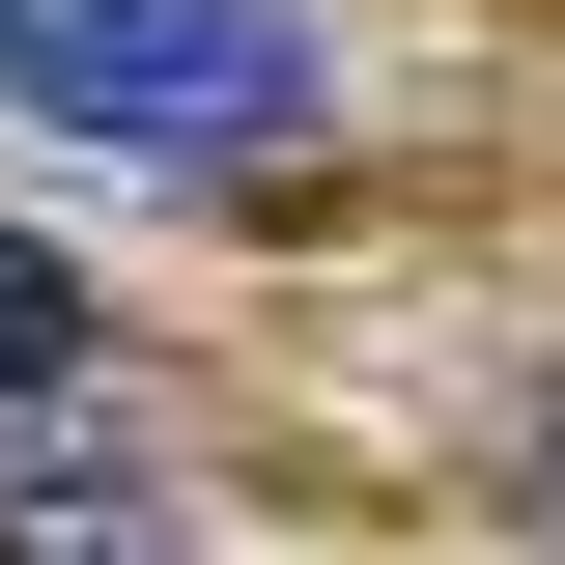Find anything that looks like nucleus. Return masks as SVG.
Returning <instances> with one entry per match:
<instances>
[{"label":"nucleus","mask_w":565,"mask_h":565,"mask_svg":"<svg viewBox=\"0 0 565 565\" xmlns=\"http://www.w3.org/2000/svg\"><path fill=\"white\" fill-rule=\"evenodd\" d=\"M29 396H85V282L0 226V424H29Z\"/></svg>","instance_id":"nucleus-3"},{"label":"nucleus","mask_w":565,"mask_h":565,"mask_svg":"<svg viewBox=\"0 0 565 565\" xmlns=\"http://www.w3.org/2000/svg\"><path fill=\"white\" fill-rule=\"evenodd\" d=\"M0 85L29 114H85V141H282L311 114V29L282 0H0Z\"/></svg>","instance_id":"nucleus-1"},{"label":"nucleus","mask_w":565,"mask_h":565,"mask_svg":"<svg viewBox=\"0 0 565 565\" xmlns=\"http://www.w3.org/2000/svg\"><path fill=\"white\" fill-rule=\"evenodd\" d=\"M509 509H537V537H565V396H537V452H509Z\"/></svg>","instance_id":"nucleus-4"},{"label":"nucleus","mask_w":565,"mask_h":565,"mask_svg":"<svg viewBox=\"0 0 565 565\" xmlns=\"http://www.w3.org/2000/svg\"><path fill=\"white\" fill-rule=\"evenodd\" d=\"M0 565H199V481H170V452H0Z\"/></svg>","instance_id":"nucleus-2"}]
</instances>
